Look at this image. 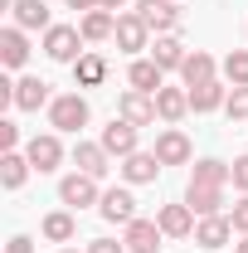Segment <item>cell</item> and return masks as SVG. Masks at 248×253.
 Instances as JSON below:
<instances>
[{
  "mask_svg": "<svg viewBox=\"0 0 248 253\" xmlns=\"http://www.w3.org/2000/svg\"><path fill=\"white\" fill-rule=\"evenodd\" d=\"M0 63H5V68H25V63H30V39H25L20 25L0 30Z\"/></svg>",
  "mask_w": 248,
  "mask_h": 253,
  "instance_id": "d6986e66",
  "label": "cell"
},
{
  "mask_svg": "<svg viewBox=\"0 0 248 253\" xmlns=\"http://www.w3.org/2000/svg\"><path fill=\"white\" fill-rule=\"evenodd\" d=\"M117 117H126L131 126H151L161 112H156V97H151V93H136V88H126V93L117 97Z\"/></svg>",
  "mask_w": 248,
  "mask_h": 253,
  "instance_id": "9c48e42d",
  "label": "cell"
},
{
  "mask_svg": "<svg viewBox=\"0 0 248 253\" xmlns=\"http://www.w3.org/2000/svg\"><path fill=\"white\" fill-rule=\"evenodd\" d=\"M10 15H15V25L30 34V30H54V20H49V5L44 0H15L10 5Z\"/></svg>",
  "mask_w": 248,
  "mask_h": 253,
  "instance_id": "44dd1931",
  "label": "cell"
},
{
  "mask_svg": "<svg viewBox=\"0 0 248 253\" xmlns=\"http://www.w3.org/2000/svg\"><path fill=\"white\" fill-rule=\"evenodd\" d=\"M20 146V126L15 122H0V151H15Z\"/></svg>",
  "mask_w": 248,
  "mask_h": 253,
  "instance_id": "1f68e13d",
  "label": "cell"
},
{
  "mask_svg": "<svg viewBox=\"0 0 248 253\" xmlns=\"http://www.w3.org/2000/svg\"><path fill=\"white\" fill-rule=\"evenodd\" d=\"M185 205L195 210V219L224 214V185H200V180H190L185 185Z\"/></svg>",
  "mask_w": 248,
  "mask_h": 253,
  "instance_id": "7c38bea8",
  "label": "cell"
},
{
  "mask_svg": "<svg viewBox=\"0 0 248 253\" xmlns=\"http://www.w3.org/2000/svg\"><path fill=\"white\" fill-rule=\"evenodd\" d=\"M117 49L122 54H141V49H151V30H146V20L131 10V15H117Z\"/></svg>",
  "mask_w": 248,
  "mask_h": 253,
  "instance_id": "ba28073f",
  "label": "cell"
},
{
  "mask_svg": "<svg viewBox=\"0 0 248 253\" xmlns=\"http://www.w3.org/2000/svg\"><path fill=\"white\" fill-rule=\"evenodd\" d=\"M156 253H161V249H156Z\"/></svg>",
  "mask_w": 248,
  "mask_h": 253,
  "instance_id": "60d3db41",
  "label": "cell"
},
{
  "mask_svg": "<svg viewBox=\"0 0 248 253\" xmlns=\"http://www.w3.org/2000/svg\"><path fill=\"white\" fill-rule=\"evenodd\" d=\"M229 239H234V219L229 214H209V219L195 224V244L200 249H224Z\"/></svg>",
  "mask_w": 248,
  "mask_h": 253,
  "instance_id": "e0dca14e",
  "label": "cell"
},
{
  "mask_svg": "<svg viewBox=\"0 0 248 253\" xmlns=\"http://www.w3.org/2000/svg\"><path fill=\"white\" fill-rule=\"evenodd\" d=\"M30 156H25V151H0V185L5 190H20L25 185V180H30Z\"/></svg>",
  "mask_w": 248,
  "mask_h": 253,
  "instance_id": "d4e9b609",
  "label": "cell"
},
{
  "mask_svg": "<svg viewBox=\"0 0 248 253\" xmlns=\"http://www.w3.org/2000/svg\"><path fill=\"white\" fill-rule=\"evenodd\" d=\"M97 10H112V15H122V10H126V0H97Z\"/></svg>",
  "mask_w": 248,
  "mask_h": 253,
  "instance_id": "8d00e7d4",
  "label": "cell"
},
{
  "mask_svg": "<svg viewBox=\"0 0 248 253\" xmlns=\"http://www.w3.org/2000/svg\"><path fill=\"white\" fill-rule=\"evenodd\" d=\"M234 190L248 195V156H234Z\"/></svg>",
  "mask_w": 248,
  "mask_h": 253,
  "instance_id": "836d02e7",
  "label": "cell"
},
{
  "mask_svg": "<svg viewBox=\"0 0 248 253\" xmlns=\"http://www.w3.org/2000/svg\"><path fill=\"white\" fill-rule=\"evenodd\" d=\"M156 224H161V234L165 239H195V210L190 205H161V214H156Z\"/></svg>",
  "mask_w": 248,
  "mask_h": 253,
  "instance_id": "8fae6325",
  "label": "cell"
},
{
  "mask_svg": "<svg viewBox=\"0 0 248 253\" xmlns=\"http://www.w3.org/2000/svg\"><path fill=\"white\" fill-rule=\"evenodd\" d=\"M229 102V88H224V78H214V83H200V88H190V112H219Z\"/></svg>",
  "mask_w": 248,
  "mask_h": 253,
  "instance_id": "603a6c76",
  "label": "cell"
},
{
  "mask_svg": "<svg viewBox=\"0 0 248 253\" xmlns=\"http://www.w3.org/2000/svg\"><path fill=\"white\" fill-rule=\"evenodd\" d=\"M5 253H34V239L30 234H15V239L5 244Z\"/></svg>",
  "mask_w": 248,
  "mask_h": 253,
  "instance_id": "d590c367",
  "label": "cell"
},
{
  "mask_svg": "<svg viewBox=\"0 0 248 253\" xmlns=\"http://www.w3.org/2000/svg\"><path fill=\"white\" fill-rule=\"evenodd\" d=\"M25 156H30V166L39 170V175H49V170H59L63 166V141H59V131H34L30 141H25Z\"/></svg>",
  "mask_w": 248,
  "mask_h": 253,
  "instance_id": "3957f363",
  "label": "cell"
},
{
  "mask_svg": "<svg viewBox=\"0 0 248 253\" xmlns=\"http://www.w3.org/2000/svg\"><path fill=\"white\" fill-rule=\"evenodd\" d=\"M141 126H131L126 117H112V122L102 126V146H107V156H117V161H126L131 151H141V136H136Z\"/></svg>",
  "mask_w": 248,
  "mask_h": 253,
  "instance_id": "5b68a950",
  "label": "cell"
},
{
  "mask_svg": "<svg viewBox=\"0 0 248 253\" xmlns=\"http://www.w3.org/2000/svg\"><path fill=\"white\" fill-rule=\"evenodd\" d=\"M78 30H83L88 44H102V39H112V34H117V15H112V10H88V15L78 20Z\"/></svg>",
  "mask_w": 248,
  "mask_h": 253,
  "instance_id": "4316f807",
  "label": "cell"
},
{
  "mask_svg": "<svg viewBox=\"0 0 248 253\" xmlns=\"http://www.w3.org/2000/svg\"><path fill=\"white\" fill-rule=\"evenodd\" d=\"M68 10H83L88 15V10H97V0H68Z\"/></svg>",
  "mask_w": 248,
  "mask_h": 253,
  "instance_id": "74e56055",
  "label": "cell"
},
{
  "mask_svg": "<svg viewBox=\"0 0 248 253\" xmlns=\"http://www.w3.org/2000/svg\"><path fill=\"white\" fill-rule=\"evenodd\" d=\"M219 73H224L229 88H248V49H229L224 63H219Z\"/></svg>",
  "mask_w": 248,
  "mask_h": 253,
  "instance_id": "f546056e",
  "label": "cell"
},
{
  "mask_svg": "<svg viewBox=\"0 0 248 253\" xmlns=\"http://www.w3.org/2000/svg\"><path fill=\"white\" fill-rule=\"evenodd\" d=\"M136 15L146 20L151 34H175L180 30V5L175 0H136Z\"/></svg>",
  "mask_w": 248,
  "mask_h": 253,
  "instance_id": "277c9868",
  "label": "cell"
},
{
  "mask_svg": "<svg viewBox=\"0 0 248 253\" xmlns=\"http://www.w3.org/2000/svg\"><path fill=\"white\" fill-rule=\"evenodd\" d=\"M73 83H78V88H102V83H107V59H102L97 49H88L83 59L73 63Z\"/></svg>",
  "mask_w": 248,
  "mask_h": 253,
  "instance_id": "7402d4cb",
  "label": "cell"
},
{
  "mask_svg": "<svg viewBox=\"0 0 248 253\" xmlns=\"http://www.w3.org/2000/svg\"><path fill=\"white\" fill-rule=\"evenodd\" d=\"M224 112H229V122H248V88H229Z\"/></svg>",
  "mask_w": 248,
  "mask_h": 253,
  "instance_id": "4dcf8cb0",
  "label": "cell"
},
{
  "mask_svg": "<svg viewBox=\"0 0 248 253\" xmlns=\"http://www.w3.org/2000/svg\"><path fill=\"white\" fill-rule=\"evenodd\" d=\"M126 83H131V88H136V93H161V88H165V68H161V63L156 59H131V68H126Z\"/></svg>",
  "mask_w": 248,
  "mask_h": 253,
  "instance_id": "2e32d148",
  "label": "cell"
},
{
  "mask_svg": "<svg viewBox=\"0 0 248 253\" xmlns=\"http://www.w3.org/2000/svg\"><path fill=\"white\" fill-rule=\"evenodd\" d=\"M190 180H200V185H234V166L229 161H214V156H205V161H195V170H190Z\"/></svg>",
  "mask_w": 248,
  "mask_h": 253,
  "instance_id": "83f0119b",
  "label": "cell"
},
{
  "mask_svg": "<svg viewBox=\"0 0 248 253\" xmlns=\"http://www.w3.org/2000/svg\"><path fill=\"white\" fill-rule=\"evenodd\" d=\"M59 200L68 205V210H88V205H97V200H102V190H97L93 175L73 170V175H63V180H59Z\"/></svg>",
  "mask_w": 248,
  "mask_h": 253,
  "instance_id": "8992f818",
  "label": "cell"
},
{
  "mask_svg": "<svg viewBox=\"0 0 248 253\" xmlns=\"http://www.w3.org/2000/svg\"><path fill=\"white\" fill-rule=\"evenodd\" d=\"M190 156H195V146H190V136L180 126H165L156 136V161L161 166H190Z\"/></svg>",
  "mask_w": 248,
  "mask_h": 253,
  "instance_id": "52a82bcc",
  "label": "cell"
},
{
  "mask_svg": "<svg viewBox=\"0 0 248 253\" xmlns=\"http://www.w3.org/2000/svg\"><path fill=\"white\" fill-rule=\"evenodd\" d=\"M83 44H88V39H83L78 25H54V30H44V54L54 63H68V68H73V63L88 54Z\"/></svg>",
  "mask_w": 248,
  "mask_h": 253,
  "instance_id": "6da1fadb",
  "label": "cell"
},
{
  "mask_svg": "<svg viewBox=\"0 0 248 253\" xmlns=\"http://www.w3.org/2000/svg\"><path fill=\"white\" fill-rule=\"evenodd\" d=\"M185 44L175 39V34H156V44H151V59L165 68V73H180V63H185Z\"/></svg>",
  "mask_w": 248,
  "mask_h": 253,
  "instance_id": "cb8c5ba5",
  "label": "cell"
},
{
  "mask_svg": "<svg viewBox=\"0 0 248 253\" xmlns=\"http://www.w3.org/2000/svg\"><path fill=\"white\" fill-rule=\"evenodd\" d=\"M161 239H165V234H161V224H156V219H141V214L122 229V244H126L131 253H156V249H161Z\"/></svg>",
  "mask_w": 248,
  "mask_h": 253,
  "instance_id": "4fadbf2b",
  "label": "cell"
},
{
  "mask_svg": "<svg viewBox=\"0 0 248 253\" xmlns=\"http://www.w3.org/2000/svg\"><path fill=\"white\" fill-rule=\"evenodd\" d=\"M229 219H234V229H239V234H248V195L234 205V214H229Z\"/></svg>",
  "mask_w": 248,
  "mask_h": 253,
  "instance_id": "e575fe53",
  "label": "cell"
},
{
  "mask_svg": "<svg viewBox=\"0 0 248 253\" xmlns=\"http://www.w3.org/2000/svg\"><path fill=\"white\" fill-rule=\"evenodd\" d=\"M59 253H78V249H59Z\"/></svg>",
  "mask_w": 248,
  "mask_h": 253,
  "instance_id": "ab89813d",
  "label": "cell"
},
{
  "mask_svg": "<svg viewBox=\"0 0 248 253\" xmlns=\"http://www.w3.org/2000/svg\"><path fill=\"white\" fill-rule=\"evenodd\" d=\"M180 78H185V88H200V83H214L219 78V63L205 54V49H190L185 63H180Z\"/></svg>",
  "mask_w": 248,
  "mask_h": 253,
  "instance_id": "ac0fdd59",
  "label": "cell"
},
{
  "mask_svg": "<svg viewBox=\"0 0 248 253\" xmlns=\"http://www.w3.org/2000/svg\"><path fill=\"white\" fill-rule=\"evenodd\" d=\"M73 166H78L83 175L102 180V175L112 170V156H107V146H102V141H78V146H73Z\"/></svg>",
  "mask_w": 248,
  "mask_h": 253,
  "instance_id": "5bb4252c",
  "label": "cell"
},
{
  "mask_svg": "<svg viewBox=\"0 0 248 253\" xmlns=\"http://www.w3.org/2000/svg\"><path fill=\"white\" fill-rule=\"evenodd\" d=\"M117 170H122V180H126V185H151V180L161 175V170H165V166L156 161V151H131V156H126Z\"/></svg>",
  "mask_w": 248,
  "mask_h": 253,
  "instance_id": "9a60e30c",
  "label": "cell"
},
{
  "mask_svg": "<svg viewBox=\"0 0 248 253\" xmlns=\"http://www.w3.org/2000/svg\"><path fill=\"white\" fill-rule=\"evenodd\" d=\"M156 112H161V122L175 126L190 112V88H161V93H156Z\"/></svg>",
  "mask_w": 248,
  "mask_h": 253,
  "instance_id": "484cf974",
  "label": "cell"
},
{
  "mask_svg": "<svg viewBox=\"0 0 248 253\" xmlns=\"http://www.w3.org/2000/svg\"><path fill=\"white\" fill-rule=\"evenodd\" d=\"M73 234H78L73 210H54V214H44V239H49V244H73Z\"/></svg>",
  "mask_w": 248,
  "mask_h": 253,
  "instance_id": "f1b7e54d",
  "label": "cell"
},
{
  "mask_svg": "<svg viewBox=\"0 0 248 253\" xmlns=\"http://www.w3.org/2000/svg\"><path fill=\"white\" fill-rule=\"evenodd\" d=\"M88 97L83 93H59L54 102H49V126L54 131H78V126H88Z\"/></svg>",
  "mask_w": 248,
  "mask_h": 253,
  "instance_id": "7a4b0ae2",
  "label": "cell"
},
{
  "mask_svg": "<svg viewBox=\"0 0 248 253\" xmlns=\"http://www.w3.org/2000/svg\"><path fill=\"white\" fill-rule=\"evenodd\" d=\"M83 253H131V249H126V244H117V239H93Z\"/></svg>",
  "mask_w": 248,
  "mask_h": 253,
  "instance_id": "d6a6232c",
  "label": "cell"
},
{
  "mask_svg": "<svg viewBox=\"0 0 248 253\" xmlns=\"http://www.w3.org/2000/svg\"><path fill=\"white\" fill-rule=\"evenodd\" d=\"M49 102H54V93H49L44 78H20V83H15V107H20V112H39V107H49Z\"/></svg>",
  "mask_w": 248,
  "mask_h": 253,
  "instance_id": "ffe728a7",
  "label": "cell"
},
{
  "mask_svg": "<svg viewBox=\"0 0 248 253\" xmlns=\"http://www.w3.org/2000/svg\"><path fill=\"white\" fill-rule=\"evenodd\" d=\"M234 253H248V234H244V239H239V244H234Z\"/></svg>",
  "mask_w": 248,
  "mask_h": 253,
  "instance_id": "f35d334b",
  "label": "cell"
},
{
  "mask_svg": "<svg viewBox=\"0 0 248 253\" xmlns=\"http://www.w3.org/2000/svg\"><path fill=\"white\" fill-rule=\"evenodd\" d=\"M97 214H102L107 224H122V229H126V224L136 219V195H131V190H102Z\"/></svg>",
  "mask_w": 248,
  "mask_h": 253,
  "instance_id": "30bf717a",
  "label": "cell"
}]
</instances>
